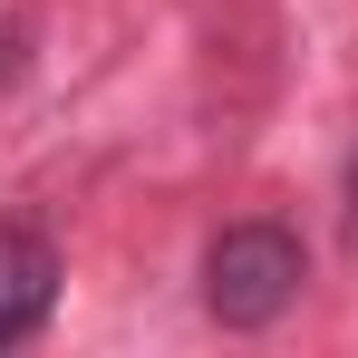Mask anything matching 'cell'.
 <instances>
[{"label": "cell", "mask_w": 358, "mask_h": 358, "mask_svg": "<svg viewBox=\"0 0 358 358\" xmlns=\"http://www.w3.org/2000/svg\"><path fill=\"white\" fill-rule=\"evenodd\" d=\"M300 281H310V242L291 223H271V213H242L223 233L203 242V310L223 320V329H271V320H291Z\"/></svg>", "instance_id": "1"}, {"label": "cell", "mask_w": 358, "mask_h": 358, "mask_svg": "<svg viewBox=\"0 0 358 358\" xmlns=\"http://www.w3.org/2000/svg\"><path fill=\"white\" fill-rule=\"evenodd\" d=\"M49 310H59V242L39 233L29 213H10L0 223V349L39 339Z\"/></svg>", "instance_id": "2"}]
</instances>
